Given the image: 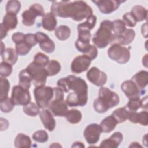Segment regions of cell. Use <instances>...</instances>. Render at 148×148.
Returning a JSON list of instances; mask_svg holds the SVG:
<instances>
[{"label":"cell","mask_w":148,"mask_h":148,"mask_svg":"<svg viewBox=\"0 0 148 148\" xmlns=\"http://www.w3.org/2000/svg\"><path fill=\"white\" fill-rule=\"evenodd\" d=\"M57 86L64 92L69 93L66 102L70 107L83 106L88 101V86L86 81L80 77L69 75L60 79Z\"/></svg>","instance_id":"6da1fadb"},{"label":"cell","mask_w":148,"mask_h":148,"mask_svg":"<svg viewBox=\"0 0 148 148\" xmlns=\"http://www.w3.org/2000/svg\"><path fill=\"white\" fill-rule=\"evenodd\" d=\"M50 10L55 16L70 17L76 21L87 18L93 13L91 8L83 1H54Z\"/></svg>","instance_id":"7a4b0ae2"},{"label":"cell","mask_w":148,"mask_h":148,"mask_svg":"<svg viewBox=\"0 0 148 148\" xmlns=\"http://www.w3.org/2000/svg\"><path fill=\"white\" fill-rule=\"evenodd\" d=\"M119 101L120 98L117 93L108 87H101L99 90L98 97L95 99L93 106L97 112L103 113L117 105Z\"/></svg>","instance_id":"3957f363"},{"label":"cell","mask_w":148,"mask_h":148,"mask_svg":"<svg viewBox=\"0 0 148 148\" xmlns=\"http://www.w3.org/2000/svg\"><path fill=\"white\" fill-rule=\"evenodd\" d=\"M114 37L112 21L105 20L101 23L99 28L94 35L92 40L97 47L102 49L106 47L109 43L113 42Z\"/></svg>","instance_id":"277c9868"},{"label":"cell","mask_w":148,"mask_h":148,"mask_svg":"<svg viewBox=\"0 0 148 148\" xmlns=\"http://www.w3.org/2000/svg\"><path fill=\"white\" fill-rule=\"evenodd\" d=\"M54 99L49 104V109L55 116L65 117L68 110V104L64 100V92L59 87H54Z\"/></svg>","instance_id":"5b68a950"},{"label":"cell","mask_w":148,"mask_h":148,"mask_svg":"<svg viewBox=\"0 0 148 148\" xmlns=\"http://www.w3.org/2000/svg\"><path fill=\"white\" fill-rule=\"evenodd\" d=\"M34 94L36 104L40 108L44 109L49 106L54 95V88L45 86L36 87Z\"/></svg>","instance_id":"8992f818"},{"label":"cell","mask_w":148,"mask_h":148,"mask_svg":"<svg viewBox=\"0 0 148 148\" xmlns=\"http://www.w3.org/2000/svg\"><path fill=\"white\" fill-rule=\"evenodd\" d=\"M108 55L112 60L119 63L125 64L130 59V50L118 43H113L108 50Z\"/></svg>","instance_id":"52a82bcc"},{"label":"cell","mask_w":148,"mask_h":148,"mask_svg":"<svg viewBox=\"0 0 148 148\" xmlns=\"http://www.w3.org/2000/svg\"><path fill=\"white\" fill-rule=\"evenodd\" d=\"M25 69L29 73L32 82L35 87L45 86L48 76L45 68L32 62Z\"/></svg>","instance_id":"ba28073f"},{"label":"cell","mask_w":148,"mask_h":148,"mask_svg":"<svg viewBox=\"0 0 148 148\" xmlns=\"http://www.w3.org/2000/svg\"><path fill=\"white\" fill-rule=\"evenodd\" d=\"M45 14L44 9L42 5L38 3L33 4L28 10H25L22 13V23L25 26H32L34 24L36 17H43Z\"/></svg>","instance_id":"9c48e42d"},{"label":"cell","mask_w":148,"mask_h":148,"mask_svg":"<svg viewBox=\"0 0 148 148\" xmlns=\"http://www.w3.org/2000/svg\"><path fill=\"white\" fill-rule=\"evenodd\" d=\"M11 99L15 105H26L31 102V95L29 90L20 85L13 87Z\"/></svg>","instance_id":"30bf717a"},{"label":"cell","mask_w":148,"mask_h":148,"mask_svg":"<svg viewBox=\"0 0 148 148\" xmlns=\"http://www.w3.org/2000/svg\"><path fill=\"white\" fill-rule=\"evenodd\" d=\"M91 60L86 55H80L76 57L71 63V71L75 73H80L86 71L90 66Z\"/></svg>","instance_id":"8fae6325"},{"label":"cell","mask_w":148,"mask_h":148,"mask_svg":"<svg viewBox=\"0 0 148 148\" xmlns=\"http://www.w3.org/2000/svg\"><path fill=\"white\" fill-rule=\"evenodd\" d=\"M86 76L91 83L98 87H102L107 81L106 73L97 67H92L89 69Z\"/></svg>","instance_id":"7c38bea8"},{"label":"cell","mask_w":148,"mask_h":148,"mask_svg":"<svg viewBox=\"0 0 148 148\" xmlns=\"http://www.w3.org/2000/svg\"><path fill=\"white\" fill-rule=\"evenodd\" d=\"M99 8V11L103 14H110L116 10L121 3L125 1L119 0H98L92 1Z\"/></svg>","instance_id":"4fadbf2b"},{"label":"cell","mask_w":148,"mask_h":148,"mask_svg":"<svg viewBox=\"0 0 148 148\" xmlns=\"http://www.w3.org/2000/svg\"><path fill=\"white\" fill-rule=\"evenodd\" d=\"M101 132L102 131L99 125L96 123H92L86 127L83 135L87 142L93 145L98 142Z\"/></svg>","instance_id":"5bb4252c"},{"label":"cell","mask_w":148,"mask_h":148,"mask_svg":"<svg viewBox=\"0 0 148 148\" xmlns=\"http://www.w3.org/2000/svg\"><path fill=\"white\" fill-rule=\"evenodd\" d=\"M121 88L124 94L130 99L140 98L143 92L131 80H125L121 85Z\"/></svg>","instance_id":"9a60e30c"},{"label":"cell","mask_w":148,"mask_h":148,"mask_svg":"<svg viewBox=\"0 0 148 148\" xmlns=\"http://www.w3.org/2000/svg\"><path fill=\"white\" fill-rule=\"evenodd\" d=\"M35 35L36 41L43 51L47 53H51L54 51L55 44L47 35L42 32H37Z\"/></svg>","instance_id":"2e32d148"},{"label":"cell","mask_w":148,"mask_h":148,"mask_svg":"<svg viewBox=\"0 0 148 148\" xmlns=\"http://www.w3.org/2000/svg\"><path fill=\"white\" fill-rule=\"evenodd\" d=\"M39 117L45 128L49 131H53L56 125V122L52 114L48 109H43L39 113Z\"/></svg>","instance_id":"e0dca14e"},{"label":"cell","mask_w":148,"mask_h":148,"mask_svg":"<svg viewBox=\"0 0 148 148\" xmlns=\"http://www.w3.org/2000/svg\"><path fill=\"white\" fill-rule=\"evenodd\" d=\"M123 139V136L120 132H114L109 138L103 140L99 146L102 147L117 148L121 143Z\"/></svg>","instance_id":"ac0fdd59"},{"label":"cell","mask_w":148,"mask_h":148,"mask_svg":"<svg viewBox=\"0 0 148 148\" xmlns=\"http://www.w3.org/2000/svg\"><path fill=\"white\" fill-rule=\"evenodd\" d=\"M135 32L132 29H125L121 34L116 36L113 42L120 45H128L135 39Z\"/></svg>","instance_id":"d6986e66"},{"label":"cell","mask_w":148,"mask_h":148,"mask_svg":"<svg viewBox=\"0 0 148 148\" xmlns=\"http://www.w3.org/2000/svg\"><path fill=\"white\" fill-rule=\"evenodd\" d=\"M128 120L133 123H139L142 125L146 126L148 123V113L147 110L142 111L139 113L136 112H130Z\"/></svg>","instance_id":"ffe728a7"},{"label":"cell","mask_w":148,"mask_h":148,"mask_svg":"<svg viewBox=\"0 0 148 148\" xmlns=\"http://www.w3.org/2000/svg\"><path fill=\"white\" fill-rule=\"evenodd\" d=\"M131 80L143 92L148 83V72L146 71H140L132 76Z\"/></svg>","instance_id":"44dd1931"},{"label":"cell","mask_w":148,"mask_h":148,"mask_svg":"<svg viewBox=\"0 0 148 148\" xmlns=\"http://www.w3.org/2000/svg\"><path fill=\"white\" fill-rule=\"evenodd\" d=\"M57 24L56 16L51 12L46 13L42 20V25L43 28L49 31L56 29Z\"/></svg>","instance_id":"7402d4cb"},{"label":"cell","mask_w":148,"mask_h":148,"mask_svg":"<svg viewBox=\"0 0 148 148\" xmlns=\"http://www.w3.org/2000/svg\"><path fill=\"white\" fill-rule=\"evenodd\" d=\"M117 123L115 118L112 115H110L102 120L99 126L102 132L109 133L114 130Z\"/></svg>","instance_id":"603a6c76"},{"label":"cell","mask_w":148,"mask_h":148,"mask_svg":"<svg viewBox=\"0 0 148 148\" xmlns=\"http://www.w3.org/2000/svg\"><path fill=\"white\" fill-rule=\"evenodd\" d=\"M1 56L3 62L12 65L15 64L18 59V54L15 50L11 47L6 48Z\"/></svg>","instance_id":"cb8c5ba5"},{"label":"cell","mask_w":148,"mask_h":148,"mask_svg":"<svg viewBox=\"0 0 148 148\" xmlns=\"http://www.w3.org/2000/svg\"><path fill=\"white\" fill-rule=\"evenodd\" d=\"M14 146L16 147H31V140L28 135L24 134H18L14 139Z\"/></svg>","instance_id":"d4e9b609"},{"label":"cell","mask_w":148,"mask_h":148,"mask_svg":"<svg viewBox=\"0 0 148 148\" xmlns=\"http://www.w3.org/2000/svg\"><path fill=\"white\" fill-rule=\"evenodd\" d=\"M136 21H142L146 20L147 17V10L142 6L135 5L134 6L131 12Z\"/></svg>","instance_id":"484cf974"},{"label":"cell","mask_w":148,"mask_h":148,"mask_svg":"<svg viewBox=\"0 0 148 148\" xmlns=\"http://www.w3.org/2000/svg\"><path fill=\"white\" fill-rule=\"evenodd\" d=\"M18 20L16 15L6 13L4 16L2 24L8 31L15 29L17 25Z\"/></svg>","instance_id":"4316f807"},{"label":"cell","mask_w":148,"mask_h":148,"mask_svg":"<svg viewBox=\"0 0 148 148\" xmlns=\"http://www.w3.org/2000/svg\"><path fill=\"white\" fill-rule=\"evenodd\" d=\"M32 79L26 69H23L19 73V85L23 88L29 90L31 87Z\"/></svg>","instance_id":"83f0119b"},{"label":"cell","mask_w":148,"mask_h":148,"mask_svg":"<svg viewBox=\"0 0 148 148\" xmlns=\"http://www.w3.org/2000/svg\"><path fill=\"white\" fill-rule=\"evenodd\" d=\"M65 117L69 123L75 124L79 123L81 121L82 114L79 110L72 109L67 111Z\"/></svg>","instance_id":"f1b7e54d"},{"label":"cell","mask_w":148,"mask_h":148,"mask_svg":"<svg viewBox=\"0 0 148 148\" xmlns=\"http://www.w3.org/2000/svg\"><path fill=\"white\" fill-rule=\"evenodd\" d=\"M130 112L125 107H121L114 110L112 113V116L115 118L118 123H121L128 119Z\"/></svg>","instance_id":"f546056e"},{"label":"cell","mask_w":148,"mask_h":148,"mask_svg":"<svg viewBox=\"0 0 148 148\" xmlns=\"http://www.w3.org/2000/svg\"><path fill=\"white\" fill-rule=\"evenodd\" d=\"M54 34L57 38L59 40H65L68 39L70 36L71 29L66 25H60L56 28Z\"/></svg>","instance_id":"4dcf8cb0"},{"label":"cell","mask_w":148,"mask_h":148,"mask_svg":"<svg viewBox=\"0 0 148 148\" xmlns=\"http://www.w3.org/2000/svg\"><path fill=\"white\" fill-rule=\"evenodd\" d=\"M47 75L49 76H53L58 73L61 69L60 63L55 60L49 61V63L45 67Z\"/></svg>","instance_id":"1f68e13d"},{"label":"cell","mask_w":148,"mask_h":148,"mask_svg":"<svg viewBox=\"0 0 148 148\" xmlns=\"http://www.w3.org/2000/svg\"><path fill=\"white\" fill-rule=\"evenodd\" d=\"M96 21H97L96 16L92 14L88 16L84 23L79 24L77 25V30L86 29V30L91 31L95 27Z\"/></svg>","instance_id":"d6a6232c"},{"label":"cell","mask_w":148,"mask_h":148,"mask_svg":"<svg viewBox=\"0 0 148 148\" xmlns=\"http://www.w3.org/2000/svg\"><path fill=\"white\" fill-rule=\"evenodd\" d=\"M0 101L8 97V93L10 88V83L9 80L3 77L0 78Z\"/></svg>","instance_id":"836d02e7"},{"label":"cell","mask_w":148,"mask_h":148,"mask_svg":"<svg viewBox=\"0 0 148 148\" xmlns=\"http://www.w3.org/2000/svg\"><path fill=\"white\" fill-rule=\"evenodd\" d=\"M38 105L34 102H29L26 105L23 106V110L28 116L35 117L40 113V109Z\"/></svg>","instance_id":"e575fe53"},{"label":"cell","mask_w":148,"mask_h":148,"mask_svg":"<svg viewBox=\"0 0 148 148\" xmlns=\"http://www.w3.org/2000/svg\"><path fill=\"white\" fill-rule=\"evenodd\" d=\"M21 8V3L20 1L16 0L9 1L6 6V13L17 15Z\"/></svg>","instance_id":"d590c367"},{"label":"cell","mask_w":148,"mask_h":148,"mask_svg":"<svg viewBox=\"0 0 148 148\" xmlns=\"http://www.w3.org/2000/svg\"><path fill=\"white\" fill-rule=\"evenodd\" d=\"M112 26H113V32L115 36L123 33L126 29V25L123 22V21L119 19L113 21Z\"/></svg>","instance_id":"8d00e7d4"},{"label":"cell","mask_w":148,"mask_h":148,"mask_svg":"<svg viewBox=\"0 0 148 148\" xmlns=\"http://www.w3.org/2000/svg\"><path fill=\"white\" fill-rule=\"evenodd\" d=\"M14 105L12 99L8 97L0 101V108L1 111L3 113L10 112L14 108Z\"/></svg>","instance_id":"74e56055"},{"label":"cell","mask_w":148,"mask_h":148,"mask_svg":"<svg viewBox=\"0 0 148 148\" xmlns=\"http://www.w3.org/2000/svg\"><path fill=\"white\" fill-rule=\"evenodd\" d=\"M33 62L40 66L45 68L49 62V58L46 54L42 53H38L35 54Z\"/></svg>","instance_id":"f35d334b"},{"label":"cell","mask_w":148,"mask_h":148,"mask_svg":"<svg viewBox=\"0 0 148 148\" xmlns=\"http://www.w3.org/2000/svg\"><path fill=\"white\" fill-rule=\"evenodd\" d=\"M32 139L35 142L45 143L48 140L49 136L46 131L44 130H38L34 133Z\"/></svg>","instance_id":"ab89813d"},{"label":"cell","mask_w":148,"mask_h":148,"mask_svg":"<svg viewBox=\"0 0 148 148\" xmlns=\"http://www.w3.org/2000/svg\"><path fill=\"white\" fill-rule=\"evenodd\" d=\"M125 108L129 112H136L141 107V101L140 98L130 99L125 106Z\"/></svg>","instance_id":"60d3db41"},{"label":"cell","mask_w":148,"mask_h":148,"mask_svg":"<svg viewBox=\"0 0 148 148\" xmlns=\"http://www.w3.org/2000/svg\"><path fill=\"white\" fill-rule=\"evenodd\" d=\"M13 71L12 65L5 62H1L0 64V75L1 77H6L10 75Z\"/></svg>","instance_id":"b9f144b4"},{"label":"cell","mask_w":148,"mask_h":148,"mask_svg":"<svg viewBox=\"0 0 148 148\" xmlns=\"http://www.w3.org/2000/svg\"><path fill=\"white\" fill-rule=\"evenodd\" d=\"M32 47L29 46L27 43L24 42H21L20 43L16 45V51L18 55L25 56L31 50Z\"/></svg>","instance_id":"7bdbcfd3"},{"label":"cell","mask_w":148,"mask_h":148,"mask_svg":"<svg viewBox=\"0 0 148 148\" xmlns=\"http://www.w3.org/2000/svg\"><path fill=\"white\" fill-rule=\"evenodd\" d=\"M123 21L125 24L130 27H134L136 24V20L131 12L125 13L123 16Z\"/></svg>","instance_id":"ee69618b"},{"label":"cell","mask_w":148,"mask_h":148,"mask_svg":"<svg viewBox=\"0 0 148 148\" xmlns=\"http://www.w3.org/2000/svg\"><path fill=\"white\" fill-rule=\"evenodd\" d=\"M24 42L27 43L29 46L32 47L35 46L37 43L35 35L34 34H25Z\"/></svg>","instance_id":"f6af8a7d"},{"label":"cell","mask_w":148,"mask_h":148,"mask_svg":"<svg viewBox=\"0 0 148 148\" xmlns=\"http://www.w3.org/2000/svg\"><path fill=\"white\" fill-rule=\"evenodd\" d=\"M24 38H25V34H24L22 32H16L14 33L12 35V40L14 43H16V45L20 43L21 42H23L24 41Z\"/></svg>","instance_id":"bcb514c9"},{"label":"cell","mask_w":148,"mask_h":148,"mask_svg":"<svg viewBox=\"0 0 148 148\" xmlns=\"http://www.w3.org/2000/svg\"><path fill=\"white\" fill-rule=\"evenodd\" d=\"M8 31V29L1 23V39H3L4 38L6 37Z\"/></svg>","instance_id":"7dc6e473"},{"label":"cell","mask_w":148,"mask_h":148,"mask_svg":"<svg viewBox=\"0 0 148 148\" xmlns=\"http://www.w3.org/2000/svg\"><path fill=\"white\" fill-rule=\"evenodd\" d=\"M141 101V108L143 109L146 108L147 109V96L145 97L142 99H140Z\"/></svg>","instance_id":"c3c4849f"},{"label":"cell","mask_w":148,"mask_h":148,"mask_svg":"<svg viewBox=\"0 0 148 148\" xmlns=\"http://www.w3.org/2000/svg\"><path fill=\"white\" fill-rule=\"evenodd\" d=\"M84 147V145L83 143L80 142H75V143H73L72 146V147Z\"/></svg>","instance_id":"681fc988"},{"label":"cell","mask_w":148,"mask_h":148,"mask_svg":"<svg viewBox=\"0 0 148 148\" xmlns=\"http://www.w3.org/2000/svg\"><path fill=\"white\" fill-rule=\"evenodd\" d=\"M130 147H142V146L139 144V143L136 142H132L131 143V145L129 146Z\"/></svg>","instance_id":"f907efd6"},{"label":"cell","mask_w":148,"mask_h":148,"mask_svg":"<svg viewBox=\"0 0 148 148\" xmlns=\"http://www.w3.org/2000/svg\"><path fill=\"white\" fill-rule=\"evenodd\" d=\"M5 45L3 44V43L2 42H1V55H2L3 54V53L4 52V51L5 50Z\"/></svg>","instance_id":"816d5d0a"},{"label":"cell","mask_w":148,"mask_h":148,"mask_svg":"<svg viewBox=\"0 0 148 148\" xmlns=\"http://www.w3.org/2000/svg\"><path fill=\"white\" fill-rule=\"evenodd\" d=\"M147 54H146L145 56V57H143V60H145V67H147Z\"/></svg>","instance_id":"f5cc1de1"}]
</instances>
